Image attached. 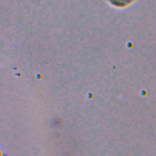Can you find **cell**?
Instances as JSON below:
<instances>
[{
	"label": "cell",
	"mask_w": 156,
	"mask_h": 156,
	"mask_svg": "<svg viewBox=\"0 0 156 156\" xmlns=\"http://www.w3.org/2000/svg\"><path fill=\"white\" fill-rule=\"evenodd\" d=\"M113 4L118 7H124L129 5L135 0H110Z\"/></svg>",
	"instance_id": "6da1fadb"
}]
</instances>
